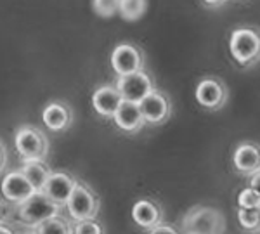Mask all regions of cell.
<instances>
[{"mask_svg":"<svg viewBox=\"0 0 260 234\" xmlns=\"http://www.w3.org/2000/svg\"><path fill=\"white\" fill-rule=\"evenodd\" d=\"M229 54L240 68H251L260 62V28L241 24L229 35Z\"/></svg>","mask_w":260,"mask_h":234,"instance_id":"6da1fadb","label":"cell"},{"mask_svg":"<svg viewBox=\"0 0 260 234\" xmlns=\"http://www.w3.org/2000/svg\"><path fill=\"white\" fill-rule=\"evenodd\" d=\"M182 232H198V234H217L225 231V217L215 207L196 205L184 214L180 222Z\"/></svg>","mask_w":260,"mask_h":234,"instance_id":"7a4b0ae2","label":"cell"},{"mask_svg":"<svg viewBox=\"0 0 260 234\" xmlns=\"http://www.w3.org/2000/svg\"><path fill=\"white\" fill-rule=\"evenodd\" d=\"M18 217L26 229L37 227L40 222L47 220L49 217L61 214V205L56 203L52 198H49L44 191H35L31 196H28L23 203L18 205Z\"/></svg>","mask_w":260,"mask_h":234,"instance_id":"3957f363","label":"cell"},{"mask_svg":"<svg viewBox=\"0 0 260 234\" xmlns=\"http://www.w3.org/2000/svg\"><path fill=\"white\" fill-rule=\"evenodd\" d=\"M64 207L70 214L71 222L95 219L101 210V198L89 184L78 181L77 186H75L73 191H71V194H70V198Z\"/></svg>","mask_w":260,"mask_h":234,"instance_id":"277c9868","label":"cell"},{"mask_svg":"<svg viewBox=\"0 0 260 234\" xmlns=\"http://www.w3.org/2000/svg\"><path fill=\"white\" fill-rule=\"evenodd\" d=\"M14 148L21 160H47L49 139L40 128L23 125L14 133Z\"/></svg>","mask_w":260,"mask_h":234,"instance_id":"5b68a950","label":"cell"},{"mask_svg":"<svg viewBox=\"0 0 260 234\" xmlns=\"http://www.w3.org/2000/svg\"><path fill=\"white\" fill-rule=\"evenodd\" d=\"M194 99L208 111H219L229 101V89L219 77H205L196 83Z\"/></svg>","mask_w":260,"mask_h":234,"instance_id":"8992f818","label":"cell"},{"mask_svg":"<svg viewBox=\"0 0 260 234\" xmlns=\"http://www.w3.org/2000/svg\"><path fill=\"white\" fill-rule=\"evenodd\" d=\"M146 56L141 47L130 42L118 44L111 52V68L116 73V77H123L144 70Z\"/></svg>","mask_w":260,"mask_h":234,"instance_id":"52a82bcc","label":"cell"},{"mask_svg":"<svg viewBox=\"0 0 260 234\" xmlns=\"http://www.w3.org/2000/svg\"><path fill=\"white\" fill-rule=\"evenodd\" d=\"M139 108L142 111V116H144L146 123L154 125V127L167 123L172 116L170 97L163 90H158L156 87H154L144 99H141Z\"/></svg>","mask_w":260,"mask_h":234,"instance_id":"ba28073f","label":"cell"},{"mask_svg":"<svg viewBox=\"0 0 260 234\" xmlns=\"http://www.w3.org/2000/svg\"><path fill=\"white\" fill-rule=\"evenodd\" d=\"M115 85L120 90L121 99H127V101H134V103H141V99H144L154 89L153 78L144 70L118 77Z\"/></svg>","mask_w":260,"mask_h":234,"instance_id":"9c48e42d","label":"cell"},{"mask_svg":"<svg viewBox=\"0 0 260 234\" xmlns=\"http://www.w3.org/2000/svg\"><path fill=\"white\" fill-rule=\"evenodd\" d=\"M0 191H2V196L9 205H14L18 207L35 193L31 182L28 181V177L24 175L21 170H12V172L6 174V177L2 179V184H0Z\"/></svg>","mask_w":260,"mask_h":234,"instance_id":"30bf717a","label":"cell"},{"mask_svg":"<svg viewBox=\"0 0 260 234\" xmlns=\"http://www.w3.org/2000/svg\"><path fill=\"white\" fill-rule=\"evenodd\" d=\"M42 122L50 132H66L73 125V110L64 101H50L42 110Z\"/></svg>","mask_w":260,"mask_h":234,"instance_id":"8fae6325","label":"cell"},{"mask_svg":"<svg viewBox=\"0 0 260 234\" xmlns=\"http://www.w3.org/2000/svg\"><path fill=\"white\" fill-rule=\"evenodd\" d=\"M111 120L115 122L116 127L125 133H137V132H141L146 125V120H144V116H142L139 103L127 101V99H121L120 106L116 108Z\"/></svg>","mask_w":260,"mask_h":234,"instance_id":"7c38bea8","label":"cell"},{"mask_svg":"<svg viewBox=\"0 0 260 234\" xmlns=\"http://www.w3.org/2000/svg\"><path fill=\"white\" fill-rule=\"evenodd\" d=\"M233 165L240 175L250 177L260 170V144L253 141H245L238 144L233 153Z\"/></svg>","mask_w":260,"mask_h":234,"instance_id":"4fadbf2b","label":"cell"},{"mask_svg":"<svg viewBox=\"0 0 260 234\" xmlns=\"http://www.w3.org/2000/svg\"><path fill=\"white\" fill-rule=\"evenodd\" d=\"M120 103H121L120 90L116 89V85H111V83L101 85L92 94V108H94L101 118L111 120L116 108L120 106Z\"/></svg>","mask_w":260,"mask_h":234,"instance_id":"5bb4252c","label":"cell"},{"mask_svg":"<svg viewBox=\"0 0 260 234\" xmlns=\"http://www.w3.org/2000/svg\"><path fill=\"white\" fill-rule=\"evenodd\" d=\"M132 219L141 229H144L148 232L151 227L163 222V208L154 199H139L132 207Z\"/></svg>","mask_w":260,"mask_h":234,"instance_id":"9a60e30c","label":"cell"},{"mask_svg":"<svg viewBox=\"0 0 260 234\" xmlns=\"http://www.w3.org/2000/svg\"><path fill=\"white\" fill-rule=\"evenodd\" d=\"M77 182H78V179L71 174L52 172L50 177L47 179V182H45L44 193L47 194L49 198H52L56 203H59L61 207H64L71 191H73V187L77 186Z\"/></svg>","mask_w":260,"mask_h":234,"instance_id":"2e32d148","label":"cell"},{"mask_svg":"<svg viewBox=\"0 0 260 234\" xmlns=\"http://www.w3.org/2000/svg\"><path fill=\"white\" fill-rule=\"evenodd\" d=\"M21 172L28 177L33 189L44 191L45 182H47V179L50 177L52 170H50V166L45 163V160H24L23 166H21Z\"/></svg>","mask_w":260,"mask_h":234,"instance_id":"e0dca14e","label":"cell"},{"mask_svg":"<svg viewBox=\"0 0 260 234\" xmlns=\"http://www.w3.org/2000/svg\"><path fill=\"white\" fill-rule=\"evenodd\" d=\"M148 11V0H120L118 14L123 21H139Z\"/></svg>","mask_w":260,"mask_h":234,"instance_id":"ac0fdd59","label":"cell"},{"mask_svg":"<svg viewBox=\"0 0 260 234\" xmlns=\"http://www.w3.org/2000/svg\"><path fill=\"white\" fill-rule=\"evenodd\" d=\"M31 231L33 232H73V222H71V219L68 220L61 214H57L54 217H49L44 222H40Z\"/></svg>","mask_w":260,"mask_h":234,"instance_id":"d6986e66","label":"cell"},{"mask_svg":"<svg viewBox=\"0 0 260 234\" xmlns=\"http://www.w3.org/2000/svg\"><path fill=\"white\" fill-rule=\"evenodd\" d=\"M238 222L246 232H260V207L241 208L238 207Z\"/></svg>","mask_w":260,"mask_h":234,"instance_id":"ffe728a7","label":"cell"},{"mask_svg":"<svg viewBox=\"0 0 260 234\" xmlns=\"http://www.w3.org/2000/svg\"><path fill=\"white\" fill-rule=\"evenodd\" d=\"M118 6L120 0H92V9L99 18H113L115 14H118Z\"/></svg>","mask_w":260,"mask_h":234,"instance_id":"44dd1931","label":"cell"},{"mask_svg":"<svg viewBox=\"0 0 260 234\" xmlns=\"http://www.w3.org/2000/svg\"><path fill=\"white\" fill-rule=\"evenodd\" d=\"M238 207L241 208H253V207H260V194L253 187H245V189L240 191L238 194Z\"/></svg>","mask_w":260,"mask_h":234,"instance_id":"7402d4cb","label":"cell"},{"mask_svg":"<svg viewBox=\"0 0 260 234\" xmlns=\"http://www.w3.org/2000/svg\"><path fill=\"white\" fill-rule=\"evenodd\" d=\"M73 232L75 234H83V232L85 234H103L104 227L94 219L78 220V222H73Z\"/></svg>","mask_w":260,"mask_h":234,"instance_id":"603a6c76","label":"cell"},{"mask_svg":"<svg viewBox=\"0 0 260 234\" xmlns=\"http://www.w3.org/2000/svg\"><path fill=\"white\" fill-rule=\"evenodd\" d=\"M148 232H153V234H160V232H169V234H174V232H179L177 227H174V225H169V224H156L154 227H151Z\"/></svg>","mask_w":260,"mask_h":234,"instance_id":"cb8c5ba5","label":"cell"},{"mask_svg":"<svg viewBox=\"0 0 260 234\" xmlns=\"http://www.w3.org/2000/svg\"><path fill=\"white\" fill-rule=\"evenodd\" d=\"M7 166V149H6V144L0 141V174L6 170Z\"/></svg>","mask_w":260,"mask_h":234,"instance_id":"d4e9b609","label":"cell"},{"mask_svg":"<svg viewBox=\"0 0 260 234\" xmlns=\"http://www.w3.org/2000/svg\"><path fill=\"white\" fill-rule=\"evenodd\" d=\"M201 2H203L208 9H219V7H222L224 4H228L229 0H201Z\"/></svg>","mask_w":260,"mask_h":234,"instance_id":"484cf974","label":"cell"},{"mask_svg":"<svg viewBox=\"0 0 260 234\" xmlns=\"http://www.w3.org/2000/svg\"><path fill=\"white\" fill-rule=\"evenodd\" d=\"M250 187H253V189L260 194V170L255 172L253 175H250Z\"/></svg>","mask_w":260,"mask_h":234,"instance_id":"4316f807","label":"cell"},{"mask_svg":"<svg viewBox=\"0 0 260 234\" xmlns=\"http://www.w3.org/2000/svg\"><path fill=\"white\" fill-rule=\"evenodd\" d=\"M0 232H14V227L12 225H9V224H6V220L4 222H0Z\"/></svg>","mask_w":260,"mask_h":234,"instance_id":"83f0119b","label":"cell"},{"mask_svg":"<svg viewBox=\"0 0 260 234\" xmlns=\"http://www.w3.org/2000/svg\"><path fill=\"white\" fill-rule=\"evenodd\" d=\"M6 220V208H4V203L0 202V222Z\"/></svg>","mask_w":260,"mask_h":234,"instance_id":"f1b7e54d","label":"cell"}]
</instances>
